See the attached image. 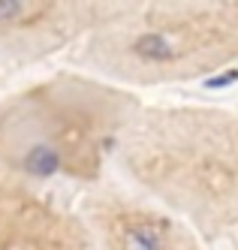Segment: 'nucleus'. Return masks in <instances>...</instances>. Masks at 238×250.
I'll return each mask as SVG.
<instances>
[{"label":"nucleus","mask_w":238,"mask_h":250,"mask_svg":"<svg viewBox=\"0 0 238 250\" xmlns=\"http://www.w3.org/2000/svg\"><path fill=\"white\" fill-rule=\"evenodd\" d=\"M72 63L127 91L211 79L238 63V0H130Z\"/></svg>","instance_id":"3"},{"label":"nucleus","mask_w":238,"mask_h":250,"mask_svg":"<svg viewBox=\"0 0 238 250\" xmlns=\"http://www.w3.org/2000/svg\"><path fill=\"white\" fill-rule=\"evenodd\" d=\"M121 181L172 211L205 244L238 238V112L145 103L115 157Z\"/></svg>","instance_id":"1"},{"label":"nucleus","mask_w":238,"mask_h":250,"mask_svg":"<svg viewBox=\"0 0 238 250\" xmlns=\"http://www.w3.org/2000/svg\"><path fill=\"white\" fill-rule=\"evenodd\" d=\"M79 214L94 250H208L181 217L108 178L82 193Z\"/></svg>","instance_id":"5"},{"label":"nucleus","mask_w":238,"mask_h":250,"mask_svg":"<svg viewBox=\"0 0 238 250\" xmlns=\"http://www.w3.org/2000/svg\"><path fill=\"white\" fill-rule=\"evenodd\" d=\"M232 244H235V247H238V238H235V241H232Z\"/></svg>","instance_id":"8"},{"label":"nucleus","mask_w":238,"mask_h":250,"mask_svg":"<svg viewBox=\"0 0 238 250\" xmlns=\"http://www.w3.org/2000/svg\"><path fill=\"white\" fill-rule=\"evenodd\" d=\"M130 0H0V63H40L76 51Z\"/></svg>","instance_id":"4"},{"label":"nucleus","mask_w":238,"mask_h":250,"mask_svg":"<svg viewBox=\"0 0 238 250\" xmlns=\"http://www.w3.org/2000/svg\"><path fill=\"white\" fill-rule=\"evenodd\" d=\"M0 250H94L79 208L0 175Z\"/></svg>","instance_id":"6"},{"label":"nucleus","mask_w":238,"mask_h":250,"mask_svg":"<svg viewBox=\"0 0 238 250\" xmlns=\"http://www.w3.org/2000/svg\"><path fill=\"white\" fill-rule=\"evenodd\" d=\"M229 250H238V247H235V244H229Z\"/></svg>","instance_id":"7"},{"label":"nucleus","mask_w":238,"mask_h":250,"mask_svg":"<svg viewBox=\"0 0 238 250\" xmlns=\"http://www.w3.org/2000/svg\"><path fill=\"white\" fill-rule=\"evenodd\" d=\"M145 100L85 69H58L0 103V175L27 187L90 190L115 169Z\"/></svg>","instance_id":"2"}]
</instances>
